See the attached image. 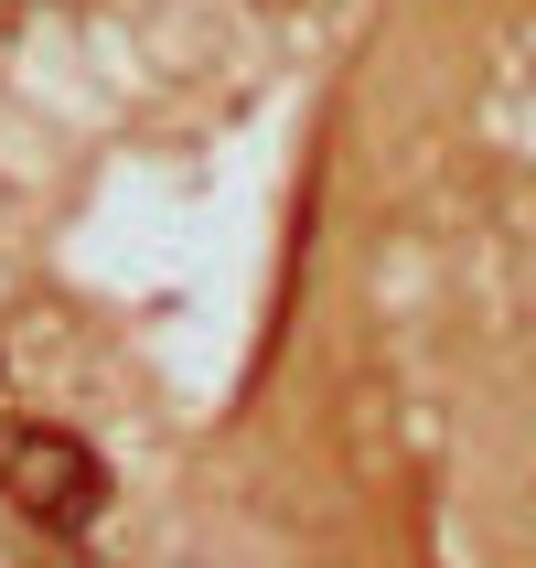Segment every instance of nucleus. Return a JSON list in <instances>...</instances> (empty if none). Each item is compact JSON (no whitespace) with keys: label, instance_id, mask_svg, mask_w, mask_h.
<instances>
[{"label":"nucleus","instance_id":"nucleus-1","mask_svg":"<svg viewBox=\"0 0 536 568\" xmlns=\"http://www.w3.org/2000/svg\"><path fill=\"white\" fill-rule=\"evenodd\" d=\"M0 505L22 526H43V537H87L108 515V462L64 418H11L0 429Z\"/></svg>","mask_w":536,"mask_h":568}]
</instances>
